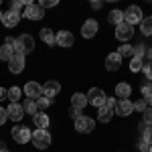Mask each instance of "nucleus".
Returning <instances> with one entry per match:
<instances>
[{"label":"nucleus","mask_w":152,"mask_h":152,"mask_svg":"<svg viewBox=\"0 0 152 152\" xmlns=\"http://www.w3.org/2000/svg\"><path fill=\"white\" fill-rule=\"evenodd\" d=\"M12 51L16 53V55H28V53H33L35 51V39L31 35H20L18 39H14V43H12Z\"/></svg>","instance_id":"f257e3e1"},{"label":"nucleus","mask_w":152,"mask_h":152,"mask_svg":"<svg viewBox=\"0 0 152 152\" xmlns=\"http://www.w3.org/2000/svg\"><path fill=\"white\" fill-rule=\"evenodd\" d=\"M31 138H33V144H35L39 150L49 148V146H51V140H53V138H51V134H49L47 130H39V128L33 132V136H31Z\"/></svg>","instance_id":"f03ea898"},{"label":"nucleus","mask_w":152,"mask_h":152,"mask_svg":"<svg viewBox=\"0 0 152 152\" xmlns=\"http://www.w3.org/2000/svg\"><path fill=\"white\" fill-rule=\"evenodd\" d=\"M85 95H87V104L97 107V110L105 104V97H107V95L104 94V89H99V87H91Z\"/></svg>","instance_id":"7ed1b4c3"},{"label":"nucleus","mask_w":152,"mask_h":152,"mask_svg":"<svg viewBox=\"0 0 152 152\" xmlns=\"http://www.w3.org/2000/svg\"><path fill=\"white\" fill-rule=\"evenodd\" d=\"M10 136H12V140L18 142V144H26V142L31 140V136H33V134H31V128L20 126V124H18V126L14 124V128L10 130Z\"/></svg>","instance_id":"20e7f679"},{"label":"nucleus","mask_w":152,"mask_h":152,"mask_svg":"<svg viewBox=\"0 0 152 152\" xmlns=\"http://www.w3.org/2000/svg\"><path fill=\"white\" fill-rule=\"evenodd\" d=\"M142 20V10L140 6H128L126 10H124V23L130 24V26H134V24H138Z\"/></svg>","instance_id":"39448f33"},{"label":"nucleus","mask_w":152,"mask_h":152,"mask_svg":"<svg viewBox=\"0 0 152 152\" xmlns=\"http://www.w3.org/2000/svg\"><path fill=\"white\" fill-rule=\"evenodd\" d=\"M94 128H95V120H91V118L81 116L79 120H75V130L79 134H89Z\"/></svg>","instance_id":"423d86ee"},{"label":"nucleus","mask_w":152,"mask_h":152,"mask_svg":"<svg viewBox=\"0 0 152 152\" xmlns=\"http://www.w3.org/2000/svg\"><path fill=\"white\" fill-rule=\"evenodd\" d=\"M55 43H57L59 47H63V49L73 47L75 37H73V33H69V31H59L57 35H55Z\"/></svg>","instance_id":"0eeeda50"},{"label":"nucleus","mask_w":152,"mask_h":152,"mask_svg":"<svg viewBox=\"0 0 152 152\" xmlns=\"http://www.w3.org/2000/svg\"><path fill=\"white\" fill-rule=\"evenodd\" d=\"M24 94L28 99H39V97H43V85H39L37 81H28L24 85Z\"/></svg>","instance_id":"6e6552de"},{"label":"nucleus","mask_w":152,"mask_h":152,"mask_svg":"<svg viewBox=\"0 0 152 152\" xmlns=\"http://www.w3.org/2000/svg\"><path fill=\"white\" fill-rule=\"evenodd\" d=\"M132 35H134V26H130V24H126V23H122V24L116 26V39L118 41L126 43V41L132 39Z\"/></svg>","instance_id":"1a4fd4ad"},{"label":"nucleus","mask_w":152,"mask_h":152,"mask_svg":"<svg viewBox=\"0 0 152 152\" xmlns=\"http://www.w3.org/2000/svg\"><path fill=\"white\" fill-rule=\"evenodd\" d=\"M6 114H8V120H12L14 124H16V122H20V120L24 118L23 104H10L8 107H6Z\"/></svg>","instance_id":"9d476101"},{"label":"nucleus","mask_w":152,"mask_h":152,"mask_svg":"<svg viewBox=\"0 0 152 152\" xmlns=\"http://www.w3.org/2000/svg\"><path fill=\"white\" fill-rule=\"evenodd\" d=\"M97 31H99V24H97V20H94V18H87V20L83 23V26H81V35L85 37V39L95 37Z\"/></svg>","instance_id":"9b49d317"},{"label":"nucleus","mask_w":152,"mask_h":152,"mask_svg":"<svg viewBox=\"0 0 152 152\" xmlns=\"http://www.w3.org/2000/svg\"><path fill=\"white\" fill-rule=\"evenodd\" d=\"M132 112H134V104H132L130 99H120L116 104V114L118 116L126 118V116H130Z\"/></svg>","instance_id":"f8f14e48"},{"label":"nucleus","mask_w":152,"mask_h":152,"mask_svg":"<svg viewBox=\"0 0 152 152\" xmlns=\"http://www.w3.org/2000/svg\"><path fill=\"white\" fill-rule=\"evenodd\" d=\"M24 16L28 20H41L43 18V8L39 4H28V6H24Z\"/></svg>","instance_id":"ddd939ff"},{"label":"nucleus","mask_w":152,"mask_h":152,"mask_svg":"<svg viewBox=\"0 0 152 152\" xmlns=\"http://www.w3.org/2000/svg\"><path fill=\"white\" fill-rule=\"evenodd\" d=\"M23 69H24V57L14 53L10 57V61H8V71H10V73H20Z\"/></svg>","instance_id":"4468645a"},{"label":"nucleus","mask_w":152,"mask_h":152,"mask_svg":"<svg viewBox=\"0 0 152 152\" xmlns=\"http://www.w3.org/2000/svg\"><path fill=\"white\" fill-rule=\"evenodd\" d=\"M18 23H20V12L8 10V12H4V14H2V24H4V26L12 28V26H16Z\"/></svg>","instance_id":"2eb2a0df"},{"label":"nucleus","mask_w":152,"mask_h":152,"mask_svg":"<svg viewBox=\"0 0 152 152\" xmlns=\"http://www.w3.org/2000/svg\"><path fill=\"white\" fill-rule=\"evenodd\" d=\"M120 65H122V57H120L118 53H110V55L105 57V69L107 71H118Z\"/></svg>","instance_id":"dca6fc26"},{"label":"nucleus","mask_w":152,"mask_h":152,"mask_svg":"<svg viewBox=\"0 0 152 152\" xmlns=\"http://www.w3.org/2000/svg\"><path fill=\"white\" fill-rule=\"evenodd\" d=\"M59 91H61V85H59L57 81H53V79L43 85V95H45V97H55Z\"/></svg>","instance_id":"f3484780"},{"label":"nucleus","mask_w":152,"mask_h":152,"mask_svg":"<svg viewBox=\"0 0 152 152\" xmlns=\"http://www.w3.org/2000/svg\"><path fill=\"white\" fill-rule=\"evenodd\" d=\"M116 95L120 97V99H130V95H132L130 83H118L116 85Z\"/></svg>","instance_id":"a211bd4d"},{"label":"nucleus","mask_w":152,"mask_h":152,"mask_svg":"<svg viewBox=\"0 0 152 152\" xmlns=\"http://www.w3.org/2000/svg\"><path fill=\"white\" fill-rule=\"evenodd\" d=\"M85 105H87V95L85 94H73V97H71V107L83 110Z\"/></svg>","instance_id":"6ab92c4d"},{"label":"nucleus","mask_w":152,"mask_h":152,"mask_svg":"<svg viewBox=\"0 0 152 152\" xmlns=\"http://www.w3.org/2000/svg\"><path fill=\"white\" fill-rule=\"evenodd\" d=\"M33 120H35V126H37L39 130H47V128H49V116H47V114L37 112L35 116H33Z\"/></svg>","instance_id":"aec40b11"},{"label":"nucleus","mask_w":152,"mask_h":152,"mask_svg":"<svg viewBox=\"0 0 152 152\" xmlns=\"http://www.w3.org/2000/svg\"><path fill=\"white\" fill-rule=\"evenodd\" d=\"M112 118H114V112H112V110H107L105 105H102V107H99V114H97V120H99L102 124H110V122H112Z\"/></svg>","instance_id":"412c9836"},{"label":"nucleus","mask_w":152,"mask_h":152,"mask_svg":"<svg viewBox=\"0 0 152 152\" xmlns=\"http://www.w3.org/2000/svg\"><path fill=\"white\" fill-rule=\"evenodd\" d=\"M107 20H110V24H122L124 23V10H112L110 14H107Z\"/></svg>","instance_id":"4be33fe9"},{"label":"nucleus","mask_w":152,"mask_h":152,"mask_svg":"<svg viewBox=\"0 0 152 152\" xmlns=\"http://www.w3.org/2000/svg\"><path fill=\"white\" fill-rule=\"evenodd\" d=\"M140 28L146 37H152V16H142L140 20Z\"/></svg>","instance_id":"5701e85b"},{"label":"nucleus","mask_w":152,"mask_h":152,"mask_svg":"<svg viewBox=\"0 0 152 152\" xmlns=\"http://www.w3.org/2000/svg\"><path fill=\"white\" fill-rule=\"evenodd\" d=\"M41 39H43V43H47L49 47L55 45V33L51 28H41Z\"/></svg>","instance_id":"b1692460"},{"label":"nucleus","mask_w":152,"mask_h":152,"mask_svg":"<svg viewBox=\"0 0 152 152\" xmlns=\"http://www.w3.org/2000/svg\"><path fill=\"white\" fill-rule=\"evenodd\" d=\"M23 107H24V114H31V116H35L37 112H39V107H37V102L35 99H24V104H23Z\"/></svg>","instance_id":"393cba45"},{"label":"nucleus","mask_w":152,"mask_h":152,"mask_svg":"<svg viewBox=\"0 0 152 152\" xmlns=\"http://www.w3.org/2000/svg\"><path fill=\"white\" fill-rule=\"evenodd\" d=\"M12 55H14V51H12V47L4 43V45L0 47V61H10V57H12Z\"/></svg>","instance_id":"a878e982"},{"label":"nucleus","mask_w":152,"mask_h":152,"mask_svg":"<svg viewBox=\"0 0 152 152\" xmlns=\"http://www.w3.org/2000/svg\"><path fill=\"white\" fill-rule=\"evenodd\" d=\"M144 69V61H142L140 57H132V61H130V71H134V73H138V71Z\"/></svg>","instance_id":"bb28decb"},{"label":"nucleus","mask_w":152,"mask_h":152,"mask_svg":"<svg viewBox=\"0 0 152 152\" xmlns=\"http://www.w3.org/2000/svg\"><path fill=\"white\" fill-rule=\"evenodd\" d=\"M140 130H142V140H146L148 144H152V128H148V124H140Z\"/></svg>","instance_id":"cd10ccee"},{"label":"nucleus","mask_w":152,"mask_h":152,"mask_svg":"<svg viewBox=\"0 0 152 152\" xmlns=\"http://www.w3.org/2000/svg\"><path fill=\"white\" fill-rule=\"evenodd\" d=\"M116 53L120 55V57H134V47H130V45H126V43H124V45L118 49Z\"/></svg>","instance_id":"c85d7f7f"},{"label":"nucleus","mask_w":152,"mask_h":152,"mask_svg":"<svg viewBox=\"0 0 152 152\" xmlns=\"http://www.w3.org/2000/svg\"><path fill=\"white\" fill-rule=\"evenodd\" d=\"M20 94H23V89H20V87H10V89H8V99H10L12 104H18Z\"/></svg>","instance_id":"c756f323"},{"label":"nucleus","mask_w":152,"mask_h":152,"mask_svg":"<svg viewBox=\"0 0 152 152\" xmlns=\"http://www.w3.org/2000/svg\"><path fill=\"white\" fill-rule=\"evenodd\" d=\"M53 102H55L53 97H45V95H43V97H39V99H37V107H39V110H47Z\"/></svg>","instance_id":"7c9ffc66"},{"label":"nucleus","mask_w":152,"mask_h":152,"mask_svg":"<svg viewBox=\"0 0 152 152\" xmlns=\"http://www.w3.org/2000/svg\"><path fill=\"white\" fill-rule=\"evenodd\" d=\"M20 8H24V2H23V0H14V2L10 4V10L12 12H20Z\"/></svg>","instance_id":"2f4dec72"},{"label":"nucleus","mask_w":152,"mask_h":152,"mask_svg":"<svg viewBox=\"0 0 152 152\" xmlns=\"http://www.w3.org/2000/svg\"><path fill=\"white\" fill-rule=\"evenodd\" d=\"M146 55V47L144 45H138V47H134V57H144Z\"/></svg>","instance_id":"473e14b6"},{"label":"nucleus","mask_w":152,"mask_h":152,"mask_svg":"<svg viewBox=\"0 0 152 152\" xmlns=\"http://www.w3.org/2000/svg\"><path fill=\"white\" fill-rule=\"evenodd\" d=\"M116 104H118V102H116V99H114V97H105V107H107V110H112V112H116Z\"/></svg>","instance_id":"72a5a7b5"},{"label":"nucleus","mask_w":152,"mask_h":152,"mask_svg":"<svg viewBox=\"0 0 152 152\" xmlns=\"http://www.w3.org/2000/svg\"><path fill=\"white\" fill-rule=\"evenodd\" d=\"M39 6H41L43 10H45V8H53V6H57V0H43Z\"/></svg>","instance_id":"f704fd0d"},{"label":"nucleus","mask_w":152,"mask_h":152,"mask_svg":"<svg viewBox=\"0 0 152 152\" xmlns=\"http://www.w3.org/2000/svg\"><path fill=\"white\" fill-rule=\"evenodd\" d=\"M142 114H144V124H152V107H146Z\"/></svg>","instance_id":"c9c22d12"},{"label":"nucleus","mask_w":152,"mask_h":152,"mask_svg":"<svg viewBox=\"0 0 152 152\" xmlns=\"http://www.w3.org/2000/svg\"><path fill=\"white\" fill-rule=\"evenodd\" d=\"M146 107H148V105H146V102H144V99H138V102L134 104V110H136V112H144Z\"/></svg>","instance_id":"e433bc0d"},{"label":"nucleus","mask_w":152,"mask_h":152,"mask_svg":"<svg viewBox=\"0 0 152 152\" xmlns=\"http://www.w3.org/2000/svg\"><path fill=\"white\" fill-rule=\"evenodd\" d=\"M150 146H152V144H148L146 140H142L140 144H138V150H140V152H148V150H150Z\"/></svg>","instance_id":"4c0bfd02"},{"label":"nucleus","mask_w":152,"mask_h":152,"mask_svg":"<svg viewBox=\"0 0 152 152\" xmlns=\"http://www.w3.org/2000/svg\"><path fill=\"white\" fill-rule=\"evenodd\" d=\"M140 91H142V95H148V94H152V83H144Z\"/></svg>","instance_id":"58836bf2"},{"label":"nucleus","mask_w":152,"mask_h":152,"mask_svg":"<svg viewBox=\"0 0 152 152\" xmlns=\"http://www.w3.org/2000/svg\"><path fill=\"white\" fill-rule=\"evenodd\" d=\"M8 120V114H6V107H0V126Z\"/></svg>","instance_id":"ea45409f"},{"label":"nucleus","mask_w":152,"mask_h":152,"mask_svg":"<svg viewBox=\"0 0 152 152\" xmlns=\"http://www.w3.org/2000/svg\"><path fill=\"white\" fill-rule=\"evenodd\" d=\"M144 75H146V77H148V79H152V63H148V65H144Z\"/></svg>","instance_id":"a19ab883"},{"label":"nucleus","mask_w":152,"mask_h":152,"mask_svg":"<svg viewBox=\"0 0 152 152\" xmlns=\"http://www.w3.org/2000/svg\"><path fill=\"white\" fill-rule=\"evenodd\" d=\"M71 118H73V120H79V118H81V110H75V107H71Z\"/></svg>","instance_id":"79ce46f5"},{"label":"nucleus","mask_w":152,"mask_h":152,"mask_svg":"<svg viewBox=\"0 0 152 152\" xmlns=\"http://www.w3.org/2000/svg\"><path fill=\"white\" fill-rule=\"evenodd\" d=\"M102 6H104V2H102V0H94V2H91V8H94V10H99Z\"/></svg>","instance_id":"37998d69"},{"label":"nucleus","mask_w":152,"mask_h":152,"mask_svg":"<svg viewBox=\"0 0 152 152\" xmlns=\"http://www.w3.org/2000/svg\"><path fill=\"white\" fill-rule=\"evenodd\" d=\"M2 99H8V89H4V87H0V102Z\"/></svg>","instance_id":"c03bdc74"},{"label":"nucleus","mask_w":152,"mask_h":152,"mask_svg":"<svg viewBox=\"0 0 152 152\" xmlns=\"http://www.w3.org/2000/svg\"><path fill=\"white\" fill-rule=\"evenodd\" d=\"M142 99H144V102H146V105H148V107H152V94L144 95V97H142Z\"/></svg>","instance_id":"a18cd8bd"},{"label":"nucleus","mask_w":152,"mask_h":152,"mask_svg":"<svg viewBox=\"0 0 152 152\" xmlns=\"http://www.w3.org/2000/svg\"><path fill=\"white\" fill-rule=\"evenodd\" d=\"M146 57L150 59V63H152V47H150V49H146Z\"/></svg>","instance_id":"49530a36"},{"label":"nucleus","mask_w":152,"mask_h":152,"mask_svg":"<svg viewBox=\"0 0 152 152\" xmlns=\"http://www.w3.org/2000/svg\"><path fill=\"white\" fill-rule=\"evenodd\" d=\"M0 152H10V150L8 148H0Z\"/></svg>","instance_id":"de8ad7c7"},{"label":"nucleus","mask_w":152,"mask_h":152,"mask_svg":"<svg viewBox=\"0 0 152 152\" xmlns=\"http://www.w3.org/2000/svg\"><path fill=\"white\" fill-rule=\"evenodd\" d=\"M2 14H4V12H0V20H2Z\"/></svg>","instance_id":"09e8293b"},{"label":"nucleus","mask_w":152,"mask_h":152,"mask_svg":"<svg viewBox=\"0 0 152 152\" xmlns=\"http://www.w3.org/2000/svg\"><path fill=\"white\" fill-rule=\"evenodd\" d=\"M0 148H4V144H2V142H0Z\"/></svg>","instance_id":"8fccbe9b"},{"label":"nucleus","mask_w":152,"mask_h":152,"mask_svg":"<svg viewBox=\"0 0 152 152\" xmlns=\"http://www.w3.org/2000/svg\"><path fill=\"white\" fill-rule=\"evenodd\" d=\"M148 152H152V146H150V150H148Z\"/></svg>","instance_id":"3c124183"}]
</instances>
